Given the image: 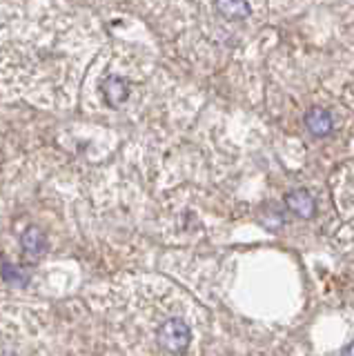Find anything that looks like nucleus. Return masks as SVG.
<instances>
[{
	"label": "nucleus",
	"instance_id": "nucleus-1",
	"mask_svg": "<svg viewBox=\"0 0 354 356\" xmlns=\"http://www.w3.org/2000/svg\"><path fill=\"white\" fill-rule=\"evenodd\" d=\"M156 341L165 352L172 354H183L187 348H190L192 341V332L187 327V323L181 318H170L165 321L163 325L156 332Z\"/></svg>",
	"mask_w": 354,
	"mask_h": 356
},
{
	"label": "nucleus",
	"instance_id": "nucleus-2",
	"mask_svg": "<svg viewBox=\"0 0 354 356\" xmlns=\"http://www.w3.org/2000/svg\"><path fill=\"white\" fill-rule=\"evenodd\" d=\"M103 94H105L107 105L118 107L129 98V83L123 76H109L103 83Z\"/></svg>",
	"mask_w": 354,
	"mask_h": 356
},
{
	"label": "nucleus",
	"instance_id": "nucleus-3",
	"mask_svg": "<svg viewBox=\"0 0 354 356\" xmlns=\"http://www.w3.org/2000/svg\"><path fill=\"white\" fill-rule=\"evenodd\" d=\"M20 245L29 256H42L47 252V236L40 227H27L20 236Z\"/></svg>",
	"mask_w": 354,
	"mask_h": 356
},
{
	"label": "nucleus",
	"instance_id": "nucleus-4",
	"mask_svg": "<svg viewBox=\"0 0 354 356\" xmlns=\"http://www.w3.org/2000/svg\"><path fill=\"white\" fill-rule=\"evenodd\" d=\"M305 125H307L309 131L314 134V136H325V134H330L332 127H335V122H332L330 111L314 107V109H309L305 114Z\"/></svg>",
	"mask_w": 354,
	"mask_h": 356
},
{
	"label": "nucleus",
	"instance_id": "nucleus-5",
	"mask_svg": "<svg viewBox=\"0 0 354 356\" xmlns=\"http://www.w3.org/2000/svg\"><path fill=\"white\" fill-rule=\"evenodd\" d=\"M285 205L290 207L296 216L309 218L314 214V198L309 196L305 189H296V192H290L285 196Z\"/></svg>",
	"mask_w": 354,
	"mask_h": 356
},
{
	"label": "nucleus",
	"instance_id": "nucleus-6",
	"mask_svg": "<svg viewBox=\"0 0 354 356\" xmlns=\"http://www.w3.org/2000/svg\"><path fill=\"white\" fill-rule=\"evenodd\" d=\"M216 9L227 18H246L250 14L248 3H216Z\"/></svg>",
	"mask_w": 354,
	"mask_h": 356
},
{
	"label": "nucleus",
	"instance_id": "nucleus-7",
	"mask_svg": "<svg viewBox=\"0 0 354 356\" xmlns=\"http://www.w3.org/2000/svg\"><path fill=\"white\" fill-rule=\"evenodd\" d=\"M3 278L9 283H18V285L27 283V274L20 270L18 265H9V263H3Z\"/></svg>",
	"mask_w": 354,
	"mask_h": 356
},
{
	"label": "nucleus",
	"instance_id": "nucleus-8",
	"mask_svg": "<svg viewBox=\"0 0 354 356\" xmlns=\"http://www.w3.org/2000/svg\"><path fill=\"white\" fill-rule=\"evenodd\" d=\"M343 356H354V343H350V345H348L346 352H343Z\"/></svg>",
	"mask_w": 354,
	"mask_h": 356
},
{
	"label": "nucleus",
	"instance_id": "nucleus-9",
	"mask_svg": "<svg viewBox=\"0 0 354 356\" xmlns=\"http://www.w3.org/2000/svg\"><path fill=\"white\" fill-rule=\"evenodd\" d=\"M12 356H16V354H12Z\"/></svg>",
	"mask_w": 354,
	"mask_h": 356
}]
</instances>
